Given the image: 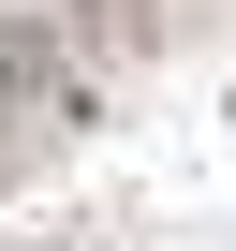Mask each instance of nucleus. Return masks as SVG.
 <instances>
[{"label":"nucleus","instance_id":"obj_2","mask_svg":"<svg viewBox=\"0 0 236 251\" xmlns=\"http://www.w3.org/2000/svg\"><path fill=\"white\" fill-rule=\"evenodd\" d=\"M0 118H15V103H0Z\"/></svg>","mask_w":236,"mask_h":251},{"label":"nucleus","instance_id":"obj_1","mask_svg":"<svg viewBox=\"0 0 236 251\" xmlns=\"http://www.w3.org/2000/svg\"><path fill=\"white\" fill-rule=\"evenodd\" d=\"M0 103H45V118H103V89L59 59L45 15H0Z\"/></svg>","mask_w":236,"mask_h":251}]
</instances>
